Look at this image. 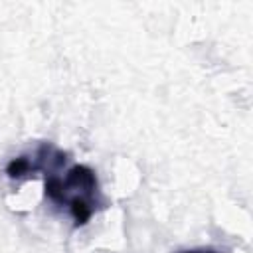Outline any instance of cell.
I'll list each match as a JSON object with an SVG mask.
<instances>
[{"label": "cell", "instance_id": "6da1fadb", "mask_svg": "<svg viewBox=\"0 0 253 253\" xmlns=\"http://www.w3.org/2000/svg\"><path fill=\"white\" fill-rule=\"evenodd\" d=\"M42 178L45 198L69 213L73 227L87 225L107 208V198L101 190L99 178L87 164H63Z\"/></svg>", "mask_w": 253, "mask_h": 253}, {"label": "cell", "instance_id": "7a4b0ae2", "mask_svg": "<svg viewBox=\"0 0 253 253\" xmlns=\"http://www.w3.org/2000/svg\"><path fill=\"white\" fill-rule=\"evenodd\" d=\"M67 162H69L67 152L59 150L51 142H40L34 150L12 158L6 166V176L10 180H28V178L43 176Z\"/></svg>", "mask_w": 253, "mask_h": 253}, {"label": "cell", "instance_id": "3957f363", "mask_svg": "<svg viewBox=\"0 0 253 253\" xmlns=\"http://www.w3.org/2000/svg\"><path fill=\"white\" fill-rule=\"evenodd\" d=\"M178 253H219V251L210 249V247H198V249H184V251H178Z\"/></svg>", "mask_w": 253, "mask_h": 253}]
</instances>
